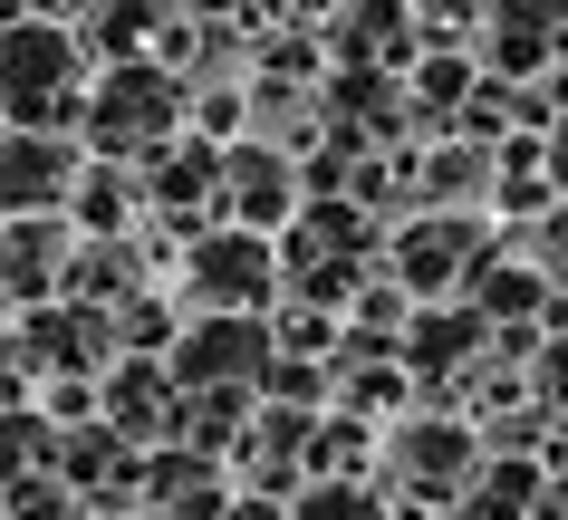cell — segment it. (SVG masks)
<instances>
[{
  "label": "cell",
  "instance_id": "cell-1",
  "mask_svg": "<svg viewBox=\"0 0 568 520\" xmlns=\"http://www.w3.org/2000/svg\"><path fill=\"white\" fill-rule=\"evenodd\" d=\"M88 49L59 20H20L0 30V125L30 135H88Z\"/></svg>",
  "mask_w": 568,
  "mask_h": 520
},
{
  "label": "cell",
  "instance_id": "cell-2",
  "mask_svg": "<svg viewBox=\"0 0 568 520\" xmlns=\"http://www.w3.org/2000/svg\"><path fill=\"white\" fill-rule=\"evenodd\" d=\"M78 145L97 164H154L164 145H183V78L164 59H125V68H97L88 88V135Z\"/></svg>",
  "mask_w": 568,
  "mask_h": 520
},
{
  "label": "cell",
  "instance_id": "cell-3",
  "mask_svg": "<svg viewBox=\"0 0 568 520\" xmlns=\"http://www.w3.org/2000/svg\"><path fill=\"white\" fill-rule=\"evenodd\" d=\"M193 318H270L290 299V271H280V242L270 232H241V222H212L203 242L183 251V289Z\"/></svg>",
  "mask_w": 568,
  "mask_h": 520
},
{
  "label": "cell",
  "instance_id": "cell-4",
  "mask_svg": "<svg viewBox=\"0 0 568 520\" xmlns=\"http://www.w3.org/2000/svg\"><path fill=\"white\" fill-rule=\"evenodd\" d=\"M473 472H481V425H463V415H444V405L405 415V425L386 434V462H376L386 501H405V511H424V501H463Z\"/></svg>",
  "mask_w": 568,
  "mask_h": 520
},
{
  "label": "cell",
  "instance_id": "cell-5",
  "mask_svg": "<svg viewBox=\"0 0 568 520\" xmlns=\"http://www.w3.org/2000/svg\"><path fill=\"white\" fill-rule=\"evenodd\" d=\"M491 222L481 213H405L386 242V279L395 289H415V299H453V289H473V271L491 261Z\"/></svg>",
  "mask_w": 568,
  "mask_h": 520
},
{
  "label": "cell",
  "instance_id": "cell-6",
  "mask_svg": "<svg viewBox=\"0 0 568 520\" xmlns=\"http://www.w3.org/2000/svg\"><path fill=\"white\" fill-rule=\"evenodd\" d=\"M20 318V367L49 386V376H106L125 357L116 347V308H88V299H39V308H10Z\"/></svg>",
  "mask_w": 568,
  "mask_h": 520
},
{
  "label": "cell",
  "instance_id": "cell-7",
  "mask_svg": "<svg viewBox=\"0 0 568 520\" xmlns=\"http://www.w3.org/2000/svg\"><path fill=\"white\" fill-rule=\"evenodd\" d=\"M308 213V184H300V154L261 145V135H241V145H222V222H241V232H290V222Z\"/></svg>",
  "mask_w": 568,
  "mask_h": 520
},
{
  "label": "cell",
  "instance_id": "cell-8",
  "mask_svg": "<svg viewBox=\"0 0 568 520\" xmlns=\"http://www.w3.org/2000/svg\"><path fill=\"white\" fill-rule=\"evenodd\" d=\"M78 174H88V145H78V135L0 125V213H68Z\"/></svg>",
  "mask_w": 568,
  "mask_h": 520
},
{
  "label": "cell",
  "instance_id": "cell-9",
  "mask_svg": "<svg viewBox=\"0 0 568 520\" xmlns=\"http://www.w3.org/2000/svg\"><path fill=\"white\" fill-rule=\"evenodd\" d=\"M270 357H280L270 318H193L164 367H174V386H261Z\"/></svg>",
  "mask_w": 568,
  "mask_h": 520
},
{
  "label": "cell",
  "instance_id": "cell-10",
  "mask_svg": "<svg viewBox=\"0 0 568 520\" xmlns=\"http://www.w3.org/2000/svg\"><path fill=\"white\" fill-rule=\"evenodd\" d=\"M78 242H88V232H78L68 213H10V222H0V289H10V308L59 299Z\"/></svg>",
  "mask_w": 568,
  "mask_h": 520
},
{
  "label": "cell",
  "instance_id": "cell-11",
  "mask_svg": "<svg viewBox=\"0 0 568 520\" xmlns=\"http://www.w3.org/2000/svg\"><path fill=\"white\" fill-rule=\"evenodd\" d=\"M97 415L135 443V453H164L174 443V415H183V386L164 357H116V367L97 376Z\"/></svg>",
  "mask_w": 568,
  "mask_h": 520
},
{
  "label": "cell",
  "instance_id": "cell-12",
  "mask_svg": "<svg viewBox=\"0 0 568 520\" xmlns=\"http://www.w3.org/2000/svg\"><path fill=\"white\" fill-rule=\"evenodd\" d=\"M145 520H232V462L193 443L145 453Z\"/></svg>",
  "mask_w": 568,
  "mask_h": 520
},
{
  "label": "cell",
  "instance_id": "cell-13",
  "mask_svg": "<svg viewBox=\"0 0 568 520\" xmlns=\"http://www.w3.org/2000/svg\"><path fill=\"white\" fill-rule=\"evenodd\" d=\"M328 59L337 68H405L424 59V20H415V0H347L328 20Z\"/></svg>",
  "mask_w": 568,
  "mask_h": 520
},
{
  "label": "cell",
  "instance_id": "cell-14",
  "mask_svg": "<svg viewBox=\"0 0 568 520\" xmlns=\"http://www.w3.org/2000/svg\"><path fill=\"white\" fill-rule=\"evenodd\" d=\"M145 174L135 164H97L88 154V174H78V193H68V222L88 232V242H135L145 232Z\"/></svg>",
  "mask_w": 568,
  "mask_h": 520
},
{
  "label": "cell",
  "instance_id": "cell-15",
  "mask_svg": "<svg viewBox=\"0 0 568 520\" xmlns=\"http://www.w3.org/2000/svg\"><path fill=\"white\" fill-rule=\"evenodd\" d=\"M174 20V0H97L88 20H78V49L88 68H125V59H154V39Z\"/></svg>",
  "mask_w": 568,
  "mask_h": 520
},
{
  "label": "cell",
  "instance_id": "cell-16",
  "mask_svg": "<svg viewBox=\"0 0 568 520\" xmlns=\"http://www.w3.org/2000/svg\"><path fill=\"white\" fill-rule=\"evenodd\" d=\"M491 184H501V154L491 145H463V135L424 145V213H481Z\"/></svg>",
  "mask_w": 568,
  "mask_h": 520
},
{
  "label": "cell",
  "instance_id": "cell-17",
  "mask_svg": "<svg viewBox=\"0 0 568 520\" xmlns=\"http://www.w3.org/2000/svg\"><path fill=\"white\" fill-rule=\"evenodd\" d=\"M539 491H549V462L481 453V472L463 482V501H453V511H463V520H539Z\"/></svg>",
  "mask_w": 568,
  "mask_h": 520
},
{
  "label": "cell",
  "instance_id": "cell-18",
  "mask_svg": "<svg viewBox=\"0 0 568 520\" xmlns=\"http://www.w3.org/2000/svg\"><path fill=\"white\" fill-rule=\"evenodd\" d=\"M376 462H386V443H376V425L366 415H318L308 425V482H376Z\"/></svg>",
  "mask_w": 568,
  "mask_h": 520
},
{
  "label": "cell",
  "instance_id": "cell-19",
  "mask_svg": "<svg viewBox=\"0 0 568 520\" xmlns=\"http://www.w3.org/2000/svg\"><path fill=\"white\" fill-rule=\"evenodd\" d=\"M135 289H154V279H145V251H135V242H78V261H68V289H59V299L125 308Z\"/></svg>",
  "mask_w": 568,
  "mask_h": 520
},
{
  "label": "cell",
  "instance_id": "cell-20",
  "mask_svg": "<svg viewBox=\"0 0 568 520\" xmlns=\"http://www.w3.org/2000/svg\"><path fill=\"white\" fill-rule=\"evenodd\" d=\"M59 443H68V434L39 415V396L30 405H0V491L30 482V472H59Z\"/></svg>",
  "mask_w": 568,
  "mask_h": 520
},
{
  "label": "cell",
  "instance_id": "cell-21",
  "mask_svg": "<svg viewBox=\"0 0 568 520\" xmlns=\"http://www.w3.org/2000/svg\"><path fill=\"white\" fill-rule=\"evenodd\" d=\"M183 337V299H164V289H135V299L116 308V347L125 357H174Z\"/></svg>",
  "mask_w": 568,
  "mask_h": 520
},
{
  "label": "cell",
  "instance_id": "cell-22",
  "mask_svg": "<svg viewBox=\"0 0 568 520\" xmlns=\"http://www.w3.org/2000/svg\"><path fill=\"white\" fill-rule=\"evenodd\" d=\"M290 520H395L386 482H308L290 501Z\"/></svg>",
  "mask_w": 568,
  "mask_h": 520
},
{
  "label": "cell",
  "instance_id": "cell-23",
  "mask_svg": "<svg viewBox=\"0 0 568 520\" xmlns=\"http://www.w3.org/2000/svg\"><path fill=\"white\" fill-rule=\"evenodd\" d=\"M270 337H280V357H337V308H318V299H280L270 308Z\"/></svg>",
  "mask_w": 568,
  "mask_h": 520
},
{
  "label": "cell",
  "instance_id": "cell-24",
  "mask_svg": "<svg viewBox=\"0 0 568 520\" xmlns=\"http://www.w3.org/2000/svg\"><path fill=\"white\" fill-rule=\"evenodd\" d=\"M568 30V0H491L481 10V39H539V49H559Z\"/></svg>",
  "mask_w": 568,
  "mask_h": 520
},
{
  "label": "cell",
  "instance_id": "cell-25",
  "mask_svg": "<svg viewBox=\"0 0 568 520\" xmlns=\"http://www.w3.org/2000/svg\"><path fill=\"white\" fill-rule=\"evenodd\" d=\"M0 520H88V491L59 482V472H30V482H10Z\"/></svg>",
  "mask_w": 568,
  "mask_h": 520
},
{
  "label": "cell",
  "instance_id": "cell-26",
  "mask_svg": "<svg viewBox=\"0 0 568 520\" xmlns=\"http://www.w3.org/2000/svg\"><path fill=\"white\" fill-rule=\"evenodd\" d=\"M501 242L520 251V261H539V271L568 289V203H559V213H539V222H520V232H501Z\"/></svg>",
  "mask_w": 568,
  "mask_h": 520
},
{
  "label": "cell",
  "instance_id": "cell-27",
  "mask_svg": "<svg viewBox=\"0 0 568 520\" xmlns=\"http://www.w3.org/2000/svg\"><path fill=\"white\" fill-rule=\"evenodd\" d=\"M39 415H49L59 434L97 425V376H49V386H39Z\"/></svg>",
  "mask_w": 568,
  "mask_h": 520
},
{
  "label": "cell",
  "instance_id": "cell-28",
  "mask_svg": "<svg viewBox=\"0 0 568 520\" xmlns=\"http://www.w3.org/2000/svg\"><path fill=\"white\" fill-rule=\"evenodd\" d=\"M530 396H539V405H549V415L568 425V328L549 337V347H539V367H530Z\"/></svg>",
  "mask_w": 568,
  "mask_h": 520
},
{
  "label": "cell",
  "instance_id": "cell-29",
  "mask_svg": "<svg viewBox=\"0 0 568 520\" xmlns=\"http://www.w3.org/2000/svg\"><path fill=\"white\" fill-rule=\"evenodd\" d=\"M491 10V0H415V20H424V39H473V20Z\"/></svg>",
  "mask_w": 568,
  "mask_h": 520
},
{
  "label": "cell",
  "instance_id": "cell-30",
  "mask_svg": "<svg viewBox=\"0 0 568 520\" xmlns=\"http://www.w3.org/2000/svg\"><path fill=\"white\" fill-rule=\"evenodd\" d=\"M30 396H39V376L20 367V337L0 328V405H30Z\"/></svg>",
  "mask_w": 568,
  "mask_h": 520
},
{
  "label": "cell",
  "instance_id": "cell-31",
  "mask_svg": "<svg viewBox=\"0 0 568 520\" xmlns=\"http://www.w3.org/2000/svg\"><path fill=\"white\" fill-rule=\"evenodd\" d=\"M232 520H290V501H270V491H232Z\"/></svg>",
  "mask_w": 568,
  "mask_h": 520
},
{
  "label": "cell",
  "instance_id": "cell-32",
  "mask_svg": "<svg viewBox=\"0 0 568 520\" xmlns=\"http://www.w3.org/2000/svg\"><path fill=\"white\" fill-rule=\"evenodd\" d=\"M88 10H97V0H30V20H59V30H78Z\"/></svg>",
  "mask_w": 568,
  "mask_h": 520
},
{
  "label": "cell",
  "instance_id": "cell-33",
  "mask_svg": "<svg viewBox=\"0 0 568 520\" xmlns=\"http://www.w3.org/2000/svg\"><path fill=\"white\" fill-rule=\"evenodd\" d=\"M337 10H347V0H290V20H308V30H328Z\"/></svg>",
  "mask_w": 568,
  "mask_h": 520
},
{
  "label": "cell",
  "instance_id": "cell-34",
  "mask_svg": "<svg viewBox=\"0 0 568 520\" xmlns=\"http://www.w3.org/2000/svg\"><path fill=\"white\" fill-rule=\"evenodd\" d=\"M20 20H30V0H0V30H20Z\"/></svg>",
  "mask_w": 568,
  "mask_h": 520
},
{
  "label": "cell",
  "instance_id": "cell-35",
  "mask_svg": "<svg viewBox=\"0 0 568 520\" xmlns=\"http://www.w3.org/2000/svg\"><path fill=\"white\" fill-rule=\"evenodd\" d=\"M0 318H10V289H0Z\"/></svg>",
  "mask_w": 568,
  "mask_h": 520
},
{
  "label": "cell",
  "instance_id": "cell-36",
  "mask_svg": "<svg viewBox=\"0 0 568 520\" xmlns=\"http://www.w3.org/2000/svg\"><path fill=\"white\" fill-rule=\"evenodd\" d=\"M559 59H568V30H559Z\"/></svg>",
  "mask_w": 568,
  "mask_h": 520
},
{
  "label": "cell",
  "instance_id": "cell-37",
  "mask_svg": "<svg viewBox=\"0 0 568 520\" xmlns=\"http://www.w3.org/2000/svg\"><path fill=\"white\" fill-rule=\"evenodd\" d=\"M0 501H10V491H0Z\"/></svg>",
  "mask_w": 568,
  "mask_h": 520
},
{
  "label": "cell",
  "instance_id": "cell-38",
  "mask_svg": "<svg viewBox=\"0 0 568 520\" xmlns=\"http://www.w3.org/2000/svg\"><path fill=\"white\" fill-rule=\"evenodd\" d=\"M0 222H10V213H0Z\"/></svg>",
  "mask_w": 568,
  "mask_h": 520
}]
</instances>
